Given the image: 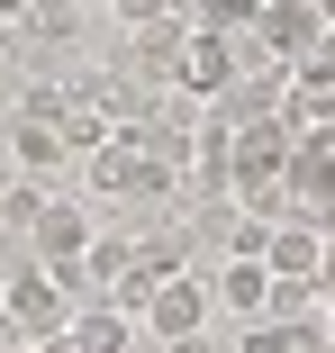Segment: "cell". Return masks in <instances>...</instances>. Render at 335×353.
<instances>
[{
	"instance_id": "obj_1",
	"label": "cell",
	"mask_w": 335,
	"mask_h": 353,
	"mask_svg": "<svg viewBox=\"0 0 335 353\" xmlns=\"http://www.w3.org/2000/svg\"><path fill=\"white\" fill-rule=\"evenodd\" d=\"M82 181H91V199H145V208H163V199H172V172L136 145V136H118V145L82 154Z\"/></svg>"
},
{
	"instance_id": "obj_2",
	"label": "cell",
	"mask_w": 335,
	"mask_h": 353,
	"mask_svg": "<svg viewBox=\"0 0 335 353\" xmlns=\"http://www.w3.org/2000/svg\"><path fill=\"white\" fill-rule=\"evenodd\" d=\"M0 308L19 317V335H28V344L73 326V290H63V281H54L45 263H28V272H10V281H0Z\"/></svg>"
},
{
	"instance_id": "obj_3",
	"label": "cell",
	"mask_w": 335,
	"mask_h": 353,
	"mask_svg": "<svg viewBox=\"0 0 335 353\" xmlns=\"http://www.w3.org/2000/svg\"><path fill=\"white\" fill-rule=\"evenodd\" d=\"M236 73H245V63H236V37L190 28V37H181V63H172V82H163V91H181V100H199V109H209Z\"/></svg>"
},
{
	"instance_id": "obj_4",
	"label": "cell",
	"mask_w": 335,
	"mask_h": 353,
	"mask_svg": "<svg viewBox=\"0 0 335 353\" xmlns=\"http://www.w3.org/2000/svg\"><path fill=\"white\" fill-rule=\"evenodd\" d=\"M136 317H145V326H136L145 344H190L199 326H209V290H199V281H154Z\"/></svg>"
},
{
	"instance_id": "obj_5",
	"label": "cell",
	"mask_w": 335,
	"mask_h": 353,
	"mask_svg": "<svg viewBox=\"0 0 335 353\" xmlns=\"http://www.w3.org/2000/svg\"><path fill=\"white\" fill-rule=\"evenodd\" d=\"M91 236H100V227H91V208H54V199H45V208H37V227H28V263H45V272H54V263H82Z\"/></svg>"
},
{
	"instance_id": "obj_6",
	"label": "cell",
	"mask_w": 335,
	"mask_h": 353,
	"mask_svg": "<svg viewBox=\"0 0 335 353\" xmlns=\"http://www.w3.org/2000/svg\"><path fill=\"white\" fill-rule=\"evenodd\" d=\"M317 245H326V227L272 218V236H263V272H272V281H317Z\"/></svg>"
},
{
	"instance_id": "obj_7",
	"label": "cell",
	"mask_w": 335,
	"mask_h": 353,
	"mask_svg": "<svg viewBox=\"0 0 335 353\" xmlns=\"http://www.w3.org/2000/svg\"><path fill=\"white\" fill-rule=\"evenodd\" d=\"M63 344H73V353H136V317H127V308H82L73 326H63Z\"/></svg>"
},
{
	"instance_id": "obj_8",
	"label": "cell",
	"mask_w": 335,
	"mask_h": 353,
	"mask_svg": "<svg viewBox=\"0 0 335 353\" xmlns=\"http://www.w3.org/2000/svg\"><path fill=\"white\" fill-rule=\"evenodd\" d=\"M236 353H335V344H326L317 317H254Z\"/></svg>"
},
{
	"instance_id": "obj_9",
	"label": "cell",
	"mask_w": 335,
	"mask_h": 353,
	"mask_svg": "<svg viewBox=\"0 0 335 353\" xmlns=\"http://www.w3.org/2000/svg\"><path fill=\"white\" fill-rule=\"evenodd\" d=\"M209 308H236V317L254 326L263 308H272V272H263V263H227V272L209 281Z\"/></svg>"
},
{
	"instance_id": "obj_10",
	"label": "cell",
	"mask_w": 335,
	"mask_h": 353,
	"mask_svg": "<svg viewBox=\"0 0 335 353\" xmlns=\"http://www.w3.org/2000/svg\"><path fill=\"white\" fill-rule=\"evenodd\" d=\"M10 154H19V172H28V181L73 163V154H63V127H37V118H10Z\"/></svg>"
},
{
	"instance_id": "obj_11",
	"label": "cell",
	"mask_w": 335,
	"mask_h": 353,
	"mask_svg": "<svg viewBox=\"0 0 335 353\" xmlns=\"http://www.w3.org/2000/svg\"><path fill=\"white\" fill-rule=\"evenodd\" d=\"M37 46H73L82 37V0H28V19H19Z\"/></svg>"
},
{
	"instance_id": "obj_12",
	"label": "cell",
	"mask_w": 335,
	"mask_h": 353,
	"mask_svg": "<svg viewBox=\"0 0 335 353\" xmlns=\"http://www.w3.org/2000/svg\"><path fill=\"white\" fill-rule=\"evenodd\" d=\"M63 109H73V100H63V82H54V73H37V82L19 91V118H37V127H63Z\"/></svg>"
},
{
	"instance_id": "obj_13",
	"label": "cell",
	"mask_w": 335,
	"mask_h": 353,
	"mask_svg": "<svg viewBox=\"0 0 335 353\" xmlns=\"http://www.w3.org/2000/svg\"><path fill=\"white\" fill-rule=\"evenodd\" d=\"M37 208H45V190H37V181H19L10 199H0V236H28V227H37Z\"/></svg>"
},
{
	"instance_id": "obj_14",
	"label": "cell",
	"mask_w": 335,
	"mask_h": 353,
	"mask_svg": "<svg viewBox=\"0 0 335 353\" xmlns=\"http://www.w3.org/2000/svg\"><path fill=\"white\" fill-rule=\"evenodd\" d=\"M263 236H272V218H236L227 227V263H263Z\"/></svg>"
},
{
	"instance_id": "obj_15",
	"label": "cell",
	"mask_w": 335,
	"mask_h": 353,
	"mask_svg": "<svg viewBox=\"0 0 335 353\" xmlns=\"http://www.w3.org/2000/svg\"><path fill=\"white\" fill-rule=\"evenodd\" d=\"M100 10H109L118 28H145V19H163V10H172V0H100Z\"/></svg>"
},
{
	"instance_id": "obj_16",
	"label": "cell",
	"mask_w": 335,
	"mask_h": 353,
	"mask_svg": "<svg viewBox=\"0 0 335 353\" xmlns=\"http://www.w3.org/2000/svg\"><path fill=\"white\" fill-rule=\"evenodd\" d=\"M19 344H28V335H19V317H10V308H0V353H19Z\"/></svg>"
},
{
	"instance_id": "obj_17",
	"label": "cell",
	"mask_w": 335,
	"mask_h": 353,
	"mask_svg": "<svg viewBox=\"0 0 335 353\" xmlns=\"http://www.w3.org/2000/svg\"><path fill=\"white\" fill-rule=\"evenodd\" d=\"M19 353H73V344H63V335H37V344H19Z\"/></svg>"
},
{
	"instance_id": "obj_18",
	"label": "cell",
	"mask_w": 335,
	"mask_h": 353,
	"mask_svg": "<svg viewBox=\"0 0 335 353\" xmlns=\"http://www.w3.org/2000/svg\"><path fill=\"white\" fill-rule=\"evenodd\" d=\"M19 19H28V0H0V28H19Z\"/></svg>"
},
{
	"instance_id": "obj_19",
	"label": "cell",
	"mask_w": 335,
	"mask_h": 353,
	"mask_svg": "<svg viewBox=\"0 0 335 353\" xmlns=\"http://www.w3.org/2000/svg\"><path fill=\"white\" fill-rule=\"evenodd\" d=\"M317 326H326V344H335V308H326V317H317Z\"/></svg>"
}]
</instances>
